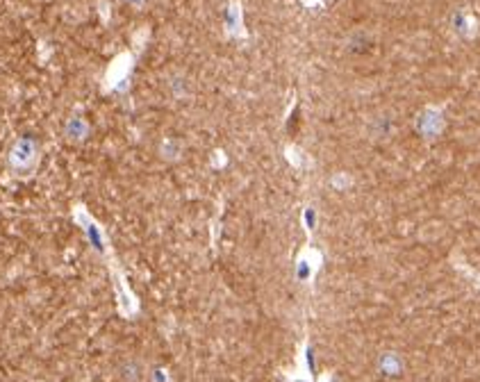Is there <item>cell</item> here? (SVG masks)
Instances as JSON below:
<instances>
[{"label": "cell", "mask_w": 480, "mask_h": 382, "mask_svg": "<svg viewBox=\"0 0 480 382\" xmlns=\"http://www.w3.org/2000/svg\"><path fill=\"white\" fill-rule=\"evenodd\" d=\"M37 157H39L37 141L32 137H21V139L14 141L10 150V166L16 173L28 175L37 168Z\"/></svg>", "instance_id": "6da1fadb"}, {"label": "cell", "mask_w": 480, "mask_h": 382, "mask_svg": "<svg viewBox=\"0 0 480 382\" xmlns=\"http://www.w3.org/2000/svg\"><path fill=\"white\" fill-rule=\"evenodd\" d=\"M85 134H87L85 121L80 119V116H73L69 123H67V137H69V139H73V141H80Z\"/></svg>", "instance_id": "7a4b0ae2"}]
</instances>
